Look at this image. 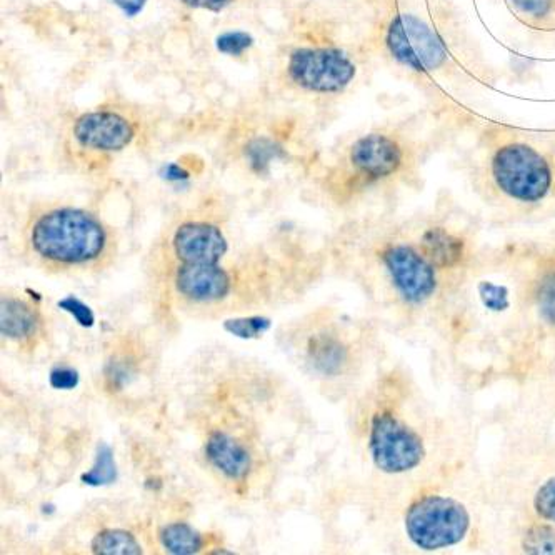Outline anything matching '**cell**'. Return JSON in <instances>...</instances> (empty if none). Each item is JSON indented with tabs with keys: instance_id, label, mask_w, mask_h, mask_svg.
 <instances>
[{
	"instance_id": "30bf717a",
	"label": "cell",
	"mask_w": 555,
	"mask_h": 555,
	"mask_svg": "<svg viewBox=\"0 0 555 555\" xmlns=\"http://www.w3.org/2000/svg\"><path fill=\"white\" fill-rule=\"evenodd\" d=\"M174 254L182 264H219L229 249L224 232L205 220H189L175 229Z\"/></svg>"
},
{
	"instance_id": "83f0119b",
	"label": "cell",
	"mask_w": 555,
	"mask_h": 555,
	"mask_svg": "<svg viewBox=\"0 0 555 555\" xmlns=\"http://www.w3.org/2000/svg\"><path fill=\"white\" fill-rule=\"evenodd\" d=\"M180 4L194 10H209V12H220L227 9L234 0H179Z\"/></svg>"
},
{
	"instance_id": "3957f363",
	"label": "cell",
	"mask_w": 555,
	"mask_h": 555,
	"mask_svg": "<svg viewBox=\"0 0 555 555\" xmlns=\"http://www.w3.org/2000/svg\"><path fill=\"white\" fill-rule=\"evenodd\" d=\"M489 167L495 187L517 202H540L554 184L550 160L527 140L514 137L495 145Z\"/></svg>"
},
{
	"instance_id": "e0dca14e",
	"label": "cell",
	"mask_w": 555,
	"mask_h": 555,
	"mask_svg": "<svg viewBox=\"0 0 555 555\" xmlns=\"http://www.w3.org/2000/svg\"><path fill=\"white\" fill-rule=\"evenodd\" d=\"M310 359L325 374H335L345 362V350L335 339L320 335L310 342Z\"/></svg>"
},
{
	"instance_id": "9c48e42d",
	"label": "cell",
	"mask_w": 555,
	"mask_h": 555,
	"mask_svg": "<svg viewBox=\"0 0 555 555\" xmlns=\"http://www.w3.org/2000/svg\"><path fill=\"white\" fill-rule=\"evenodd\" d=\"M385 267L395 289L409 302H424L434 294L437 279L432 265L409 245H392L385 250Z\"/></svg>"
},
{
	"instance_id": "4fadbf2b",
	"label": "cell",
	"mask_w": 555,
	"mask_h": 555,
	"mask_svg": "<svg viewBox=\"0 0 555 555\" xmlns=\"http://www.w3.org/2000/svg\"><path fill=\"white\" fill-rule=\"evenodd\" d=\"M37 329V315L29 305L19 299H2L0 305V330L7 339L25 340Z\"/></svg>"
},
{
	"instance_id": "603a6c76",
	"label": "cell",
	"mask_w": 555,
	"mask_h": 555,
	"mask_svg": "<svg viewBox=\"0 0 555 555\" xmlns=\"http://www.w3.org/2000/svg\"><path fill=\"white\" fill-rule=\"evenodd\" d=\"M535 512L544 520L555 522V477L545 482L534 499Z\"/></svg>"
},
{
	"instance_id": "ac0fdd59",
	"label": "cell",
	"mask_w": 555,
	"mask_h": 555,
	"mask_svg": "<svg viewBox=\"0 0 555 555\" xmlns=\"http://www.w3.org/2000/svg\"><path fill=\"white\" fill-rule=\"evenodd\" d=\"M117 477V470H115L114 457H112V450L107 445L102 444L97 450V459L95 464L89 472L82 475V482L87 485H107L114 482Z\"/></svg>"
},
{
	"instance_id": "484cf974",
	"label": "cell",
	"mask_w": 555,
	"mask_h": 555,
	"mask_svg": "<svg viewBox=\"0 0 555 555\" xmlns=\"http://www.w3.org/2000/svg\"><path fill=\"white\" fill-rule=\"evenodd\" d=\"M252 45V37L244 32H227L217 39V49L222 54L240 55Z\"/></svg>"
},
{
	"instance_id": "5b68a950",
	"label": "cell",
	"mask_w": 555,
	"mask_h": 555,
	"mask_svg": "<svg viewBox=\"0 0 555 555\" xmlns=\"http://www.w3.org/2000/svg\"><path fill=\"white\" fill-rule=\"evenodd\" d=\"M469 525L470 517L464 505L440 495L417 500L405 515L409 539L424 550L445 549L459 544Z\"/></svg>"
},
{
	"instance_id": "277c9868",
	"label": "cell",
	"mask_w": 555,
	"mask_h": 555,
	"mask_svg": "<svg viewBox=\"0 0 555 555\" xmlns=\"http://www.w3.org/2000/svg\"><path fill=\"white\" fill-rule=\"evenodd\" d=\"M285 80L310 94L335 95L357 75L354 57L332 44L297 45L285 57Z\"/></svg>"
},
{
	"instance_id": "f1b7e54d",
	"label": "cell",
	"mask_w": 555,
	"mask_h": 555,
	"mask_svg": "<svg viewBox=\"0 0 555 555\" xmlns=\"http://www.w3.org/2000/svg\"><path fill=\"white\" fill-rule=\"evenodd\" d=\"M115 4L119 5L120 9L124 10L125 14L132 15L137 14L142 5H144V0H115Z\"/></svg>"
},
{
	"instance_id": "6da1fadb",
	"label": "cell",
	"mask_w": 555,
	"mask_h": 555,
	"mask_svg": "<svg viewBox=\"0 0 555 555\" xmlns=\"http://www.w3.org/2000/svg\"><path fill=\"white\" fill-rule=\"evenodd\" d=\"M140 132L139 109L124 100H105L74 115L65 129L64 149L79 164L102 167L132 147Z\"/></svg>"
},
{
	"instance_id": "ffe728a7",
	"label": "cell",
	"mask_w": 555,
	"mask_h": 555,
	"mask_svg": "<svg viewBox=\"0 0 555 555\" xmlns=\"http://www.w3.org/2000/svg\"><path fill=\"white\" fill-rule=\"evenodd\" d=\"M479 295L482 304L492 312H500L509 307V290L505 289L504 285L480 282Z\"/></svg>"
},
{
	"instance_id": "7c38bea8",
	"label": "cell",
	"mask_w": 555,
	"mask_h": 555,
	"mask_svg": "<svg viewBox=\"0 0 555 555\" xmlns=\"http://www.w3.org/2000/svg\"><path fill=\"white\" fill-rule=\"evenodd\" d=\"M205 455L215 469L230 480H242L249 475L252 460L244 445L224 432H214L205 444Z\"/></svg>"
},
{
	"instance_id": "9a60e30c",
	"label": "cell",
	"mask_w": 555,
	"mask_h": 555,
	"mask_svg": "<svg viewBox=\"0 0 555 555\" xmlns=\"http://www.w3.org/2000/svg\"><path fill=\"white\" fill-rule=\"evenodd\" d=\"M160 540L170 554L192 555L202 549V535L184 522H175L164 527L160 532Z\"/></svg>"
},
{
	"instance_id": "ba28073f",
	"label": "cell",
	"mask_w": 555,
	"mask_h": 555,
	"mask_svg": "<svg viewBox=\"0 0 555 555\" xmlns=\"http://www.w3.org/2000/svg\"><path fill=\"white\" fill-rule=\"evenodd\" d=\"M407 149V142L394 130H372L345 149V162L359 179H389L404 167Z\"/></svg>"
},
{
	"instance_id": "7402d4cb",
	"label": "cell",
	"mask_w": 555,
	"mask_h": 555,
	"mask_svg": "<svg viewBox=\"0 0 555 555\" xmlns=\"http://www.w3.org/2000/svg\"><path fill=\"white\" fill-rule=\"evenodd\" d=\"M525 550L534 554H550L555 550V534L549 527H534L525 539Z\"/></svg>"
},
{
	"instance_id": "cb8c5ba5",
	"label": "cell",
	"mask_w": 555,
	"mask_h": 555,
	"mask_svg": "<svg viewBox=\"0 0 555 555\" xmlns=\"http://www.w3.org/2000/svg\"><path fill=\"white\" fill-rule=\"evenodd\" d=\"M537 300L542 315L555 324V272L545 275L544 279L540 280Z\"/></svg>"
},
{
	"instance_id": "d6986e66",
	"label": "cell",
	"mask_w": 555,
	"mask_h": 555,
	"mask_svg": "<svg viewBox=\"0 0 555 555\" xmlns=\"http://www.w3.org/2000/svg\"><path fill=\"white\" fill-rule=\"evenodd\" d=\"M269 327L270 320L265 317H242V319H230L224 322V329L240 339H257L267 332Z\"/></svg>"
},
{
	"instance_id": "8992f818",
	"label": "cell",
	"mask_w": 555,
	"mask_h": 555,
	"mask_svg": "<svg viewBox=\"0 0 555 555\" xmlns=\"http://www.w3.org/2000/svg\"><path fill=\"white\" fill-rule=\"evenodd\" d=\"M385 45L400 65L415 72H430L445 60L444 42L414 14H397L390 20Z\"/></svg>"
},
{
	"instance_id": "44dd1931",
	"label": "cell",
	"mask_w": 555,
	"mask_h": 555,
	"mask_svg": "<svg viewBox=\"0 0 555 555\" xmlns=\"http://www.w3.org/2000/svg\"><path fill=\"white\" fill-rule=\"evenodd\" d=\"M514 5L520 15L529 17L534 24L549 20L554 12V0H514Z\"/></svg>"
},
{
	"instance_id": "d4e9b609",
	"label": "cell",
	"mask_w": 555,
	"mask_h": 555,
	"mask_svg": "<svg viewBox=\"0 0 555 555\" xmlns=\"http://www.w3.org/2000/svg\"><path fill=\"white\" fill-rule=\"evenodd\" d=\"M57 305L65 312H69L77 320V324L82 325V327H92L94 325V312H92L89 305H85L77 297H65V299L59 300Z\"/></svg>"
},
{
	"instance_id": "4316f807",
	"label": "cell",
	"mask_w": 555,
	"mask_h": 555,
	"mask_svg": "<svg viewBox=\"0 0 555 555\" xmlns=\"http://www.w3.org/2000/svg\"><path fill=\"white\" fill-rule=\"evenodd\" d=\"M49 382L54 389L72 390L79 385V374L69 367H57L50 372Z\"/></svg>"
},
{
	"instance_id": "7a4b0ae2",
	"label": "cell",
	"mask_w": 555,
	"mask_h": 555,
	"mask_svg": "<svg viewBox=\"0 0 555 555\" xmlns=\"http://www.w3.org/2000/svg\"><path fill=\"white\" fill-rule=\"evenodd\" d=\"M35 254L54 264L82 265L97 259L107 230L95 215L77 207H52L35 215L29 229Z\"/></svg>"
},
{
	"instance_id": "5bb4252c",
	"label": "cell",
	"mask_w": 555,
	"mask_h": 555,
	"mask_svg": "<svg viewBox=\"0 0 555 555\" xmlns=\"http://www.w3.org/2000/svg\"><path fill=\"white\" fill-rule=\"evenodd\" d=\"M422 249L427 259L437 267H452L464 255V244L445 229H429L422 237Z\"/></svg>"
},
{
	"instance_id": "2e32d148",
	"label": "cell",
	"mask_w": 555,
	"mask_h": 555,
	"mask_svg": "<svg viewBox=\"0 0 555 555\" xmlns=\"http://www.w3.org/2000/svg\"><path fill=\"white\" fill-rule=\"evenodd\" d=\"M92 552L102 555H139L142 547L127 530H104L92 540Z\"/></svg>"
},
{
	"instance_id": "8fae6325",
	"label": "cell",
	"mask_w": 555,
	"mask_h": 555,
	"mask_svg": "<svg viewBox=\"0 0 555 555\" xmlns=\"http://www.w3.org/2000/svg\"><path fill=\"white\" fill-rule=\"evenodd\" d=\"M230 287V275L217 264H182L175 274L177 292L195 302L224 299Z\"/></svg>"
},
{
	"instance_id": "52a82bcc",
	"label": "cell",
	"mask_w": 555,
	"mask_h": 555,
	"mask_svg": "<svg viewBox=\"0 0 555 555\" xmlns=\"http://www.w3.org/2000/svg\"><path fill=\"white\" fill-rule=\"evenodd\" d=\"M369 445L375 467L387 474L412 470L424 459V444L419 435L394 415H375L370 425Z\"/></svg>"
}]
</instances>
